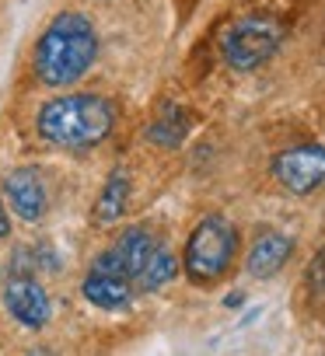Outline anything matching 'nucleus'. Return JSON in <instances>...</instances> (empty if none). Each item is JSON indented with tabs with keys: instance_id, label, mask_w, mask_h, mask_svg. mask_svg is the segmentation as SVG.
Instances as JSON below:
<instances>
[{
	"instance_id": "nucleus-1",
	"label": "nucleus",
	"mask_w": 325,
	"mask_h": 356,
	"mask_svg": "<svg viewBox=\"0 0 325 356\" xmlns=\"http://www.w3.org/2000/svg\"><path fill=\"white\" fill-rule=\"evenodd\" d=\"M98 60V32L88 15L60 11L39 35L32 70L46 88H70L77 84Z\"/></svg>"
},
{
	"instance_id": "nucleus-2",
	"label": "nucleus",
	"mask_w": 325,
	"mask_h": 356,
	"mask_svg": "<svg viewBox=\"0 0 325 356\" xmlns=\"http://www.w3.org/2000/svg\"><path fill=\"white\" fill-rule=\"evenodd\" d=\"M116 129V105L102 95H60L39 105L35 112V133L67 150H88L112 136Z\"/></svg>"
},
{
	"instance_id": "nucleus-3",
	"label": "nucleus",
	"mask_w": 325,
	"mask_h": 356,
	"mask_svg": "<svg viewBox=\"0 0 325 356\" xmlns=\"http://www.w3.org/2000/svg\"><path fill=\"white\" fill-rule=\"evenodd\" d=\"M235 255H238V227L224 213H207L186 238L182 273L196 286H214L231 273Z\"/></svg>"
},
{
	"instance_id": "nucleus-4",
	"label": "nucleus",
	"mask_w": 325,
	"mask_h": 356,
	"mask_svg": "<svg viewBox=\"0 0 325 356\" xmlns=\"http://www.w3.org/2000/svg\"><path fill=\"white\" fill-rule=\"evenodd\" d=\"M283 39H287V29H283L280 18H273V15H245L224 32L221 56H224V63L235 74H252V70L266 67L280 53Z\"/></svg>"
},
{
	"instance_id": "nucleus-5",
	"label": "nucleus",
	"mask_w": 325,
	"mask_h": 356,
	"mask_svg": "<svg viewBox=\"0 0 325 356\" xmlns=\"http://www.w3.org/2000/svg\"><path fill=\"white\" fill-rule=\"evenodd\" d=\"M273 178L290 196H311L325 186V143H297L273 157Z\"/></svg>"
},
{
	"instance_id": "nucleus-6",
	"label": "nucleus",
	"mask_w": 325,
	"mask_h": 356,
	"mask_svg": "<svg viewBox=\"0 0 325 356\" xmlns=\"http://www.w3.org/2000/svg\"><path fill=\"white\" fill-rule=\"evenodd\" d=\"M154 245H157V238H154L147 227H140V224H136V227H126L105 252L95 255L91 269L112 273V276H122V280H133V283H136V276H140L147 255L154 252Z\"/></svg>"
},
{
	"instance_id": "nucleus-7",
	"label": "nucleus",
	"mask_w": 325,
	"mask_h": 356,
	"mask_svg": "<svg viewBox=\"0 0 325 356\" xmlns=\"http://www.w3.org/2000/svg\"><path fill=\"white\" fill-rule=\"evenodd\" d=\"M4 307L18 325H25L32 332L46 328L53 318V300H49L46 286L29 273H11L4 280Z\"/></svg>"
},
{
	"instance_id": "nucleus-8",
	"label": "nucleus",
	"mask_w": 325,
	"mask_h": 356,
	"mask_svg": "<svg viewBox=\"0 0 325 356\" xmlns=\"http://www.w3.org/2000/svg\"><path fill=\"white\" fill-rule=\"evenodd\" d=\"M0 189H4V200L11 207L15 217H22L25 224H39L49 210V189H46V178L39 168L25 164V168H15L4 175V182H0Z\"/></svg>"
},
{
	"instance_id": "nucleus-9",
	"label": "nucleus",
	"mask_w": 325,
	"mask_h": 356,
	"mask_svg": "<svg viewBox=\"0 0 325 356\" xmlns=\"http://www.w3.org/2000/svg\"><path fill=\"white\" fill-rule=\"evenodd\" d=\"M294 255V238L276 231V227H262L252 245H248V255H245V273L252 280H273Z\"/></svg>"
},
{
	"instance_id": "nucleus-10",
	"label": "nucleus",
	"mask_w": 325,
	"mask_h": 356,
	"mask_svg": "<svg viewBox=\"0 0 325 356\" xmlns=\"http://www.w3.org/2000/svg\"><path fill=\"white\" fill-rule=\"evenodd\" d=\"M133 290H136L133 280H122V276H112V273H98V269H88V276L81 280L84 300H91L102 311H122V307H129Z\"/></svg>"
},
{
	"instance_id": "nucleus-11",
	"label": "nucleus",
	"mask_w": 325,
	"mask_h": 356,
	"mask_svg": "<svg viewBox=\"0 0 325 356\" xmlns=\"http://www.w3.org/2000/svg\"><path fill=\"white\" fill-rule=\"evenodd\" d=\"M129 189H133L129 175H126L122 168H116V171L105 178V186H102V193H98V200H95V207H91V224H95V227H112V224L126 213Z\"/></svg>"
},
{
	"instance_id": "nucleus-12",
	"label": "nucleus",
	"mask_w": 325,
	"mask_h": 356,
	"mask_svg": "<svg viewBox=\"0 0 325 356\" xmlns=\"http://www.w3.org/2000/svg\"><path fill=\"white\" fill-rule=\"evenodd\" d=\"M189 129H193L189 112H186L182 105H175V102H165V105H161V112H157V115L150 119V126H147V140H150L154 147L175 150V147L186 143Z\"/></svg>"
},
{
	"instance_id": "nucleus-13",
	"label": "nucleus",
	"mask_w": 325,
	"mask_h": 356,
	"mask_svg": "<svg viewBox=\"0 0 325 356\" xmlns=\"http://www.w3.org/2000/svg\"><path fill=\"white\" fill-rule=\"evenodd\" d=\"M175 273H179L175 252L165 248V245H154V252L147 255V262H143V269H140V276H136V286H140L143 293H154V290H161V286H168V283L175 280Z\"/></svg>"
},
{
	"instance_id": "nucleus-14",
	"label": "nucleus",
	"mask_w": 325,
	"mask_h": 356,
	"mask_svg": "<svg viewBox=\"0 0 325 356\" xmlns=\"http://www.w3.org/2000/svg\"><path fill=\"white\" fill-rule=\"evenodd\" d=\"M304 290L315 304H325V245L315 252V259L308 262V273H304Z\"/></svg>"
},
{
	"instance_id": "nucleus-15",
	"label": "nucleus",
	"mask_w": 325,
	"mask_h": 356,
	"mask_svg": "<svg viewBox=\"0 0 325 356\" xmlns=\"http://www.w3.org/2000/svg\"><path fill=\"white\" fill-rule=\"evenodd\" d=\"M11 234V217H8V210H4V200H0V241H4Z\"/></svg>"
},
{
	"instance_id": "nucleus-16",
	"label": "nucleus",
	"mask_w": 325,
	"mask_h": 356,
	"mask_svg": "<svg viewBox=\"0 0 325 356\" xmlns=\"http://www.w3.org/2000/svg\"><path fill=\"white\" fill-rule=\"evenodd\" d=\"M25 356H56V353H53V349H29Z\"/></svg>"
}]
</instances>
